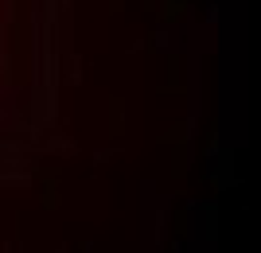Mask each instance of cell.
Segmentation results:
<instances>
[{
	"instance_id": "1",
	"label": "cell",
	"mask_w": 261,
	"mask_h": 253,
	"mask_svg": "<svg viewBox=\"0 0 261 253\" xmlns=\"http://www.w3.org/2000/svg\"><path fill=\"white\" fill-rule=\"evenodd\" d=\"M187 12V0H160V20L164 23H179Z\"/></svg>"
},
{
	"instance_id": "2",
	"label": "cell",
	"mask_w": 261,
	"mask_h": 253,
	"mask_svg": "<svg viewBox=\"0 0 261 253\" xmlns=\"http://www.w3.org/2000/svg\"><path fill=\"white\" fill-rule=\"evenodd\" d=\"M121 109H125V101H121V98L109 101V113H113V117H109V136H121V132H125V113H121Z\"/></svg>"
},
{
	"instance_id": "3",
	"label": "cell",
	"mask_w": 261,
	"mask_h": 253,
	"mask_svg": "<svg viewBox=\"0 0 261 253\" xmlns=\"http://www.w3.org/2000/svg\"><path fill=\"white\" fill-rule=\"evenodd\" d=\"M55 207H59V195H55V191H47V195H43V210H55Z\"/></svg>"
},
{
	"instance_id": "4",
	"label": "cell",
	"mask_w": 261,
	"mask_h": 253,
	"mask_svg": "<svg viewBox=\"0 0 261 253\" xmlns=\"http://www.w3.org/2000/svg\"><path fill=\"white\" fill-rule=\"evenodd\" d=\"M144 8H148V12H156V8H160V0H144Z\"/></svg>"
}]
</instances>
